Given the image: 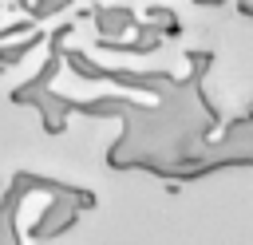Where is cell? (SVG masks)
Masks as SVG:
<instances>
[{
  "label": "cell",
  "mask_w": 253,
  "mask_h": 245,
  "mask_svg": "<svg viewBox=\"0 0 253 245\" xmlns=\"http://www.w3.org/2000/svg\"><path fill=\"white\" fill-rule=\"evenodd\" d=\"M134 16H130V8H95V28L111 40V36H119V32H134Z\"/></svg>",
  "instance_id": "cell-1"
},
{
  "label": "cell",
  "mask_w": 253,
  "mask_h": 245,
  "mask_svg": "<svg viewBox=\"0 0 253 245\" xmlns=\"http://www.w3.org/2000/svg\"><path fill=\"white\" fill-rule=\"evenodd\" d=\"M40 40H43L40 32H28V36H24L20 43H8V47L0 43V63H4V67H8V63H20V59H24V55H28V51H32L36 43H40Z\"/></svg>",
  "instance_id": "cell-2"
},
{
  "label": "cell",
  "mask_w": 253,
  "mask_h": 245,
  "mask_svg": "<svg viewBox=\"0 0 253 245\" xmlns=\"http://www.w3.org/2000/svg\"><path fill=\"white\" fill-rule=\"evenodd\" d=\"M241 12H245V16H253V4H241Z\"/></svg>",
  "instance_id": "cell-4"
},
{
  "label": "cell",
  "mask_w": 253,
  "mask_h": 245,
  "mask_svg": "<svg viewBox=\"0 0 253 245\" xmlns=\"http://www.w3.org/2000/svg\"><path fill=\"white\" fill-rule=\"evenodd\" d=\"M150 20H162V28L174 36L178 32V20H174V12H166V8H150Z\"/></svg>",
  "instance_id": "cell-3"
}]
</instances>
